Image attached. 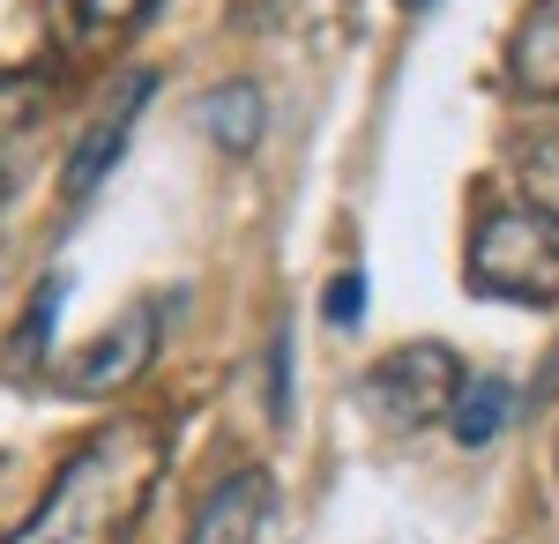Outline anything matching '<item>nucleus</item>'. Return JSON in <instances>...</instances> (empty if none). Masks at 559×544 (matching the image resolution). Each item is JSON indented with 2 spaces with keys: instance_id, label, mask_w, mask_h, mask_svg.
I'll return each instance as SVG.
<instances>
[{
  "instance_id": "nucleus-1",
  "label": "nucleus",
  "mask_w": 559,
  "mask_h": 544,
  "mask_svg": "<svg viewBox=\"0 0 559 544\" xmlns=\"http://www.w3.org/2000/svg\"><path fill=\"white\" fill-rule=\"evenodd\" d=\"M165 448L173 440L150 411L105 418V433H90L60 462L52 493L31 507V522L8 544H128L157 500V485H165Z\"/></svg>"
},
{
  "instance_id": "nucleus-2",
  "label": "nucleus",
  "mask_w": 559,
  "mask_h": 544,
  "mask_svg": "<svg viewBox=\"0 0 559 544\" xmlns=\"http://www.w3.org/2000/svg\"><path fill=\"white\" fill-rule=\"evenodd\" d=\"M471 292L500 306H559V224L522 210H492L471 232Z\"/></svg>"
},
{
  "instance_id": "nucleus-3",
  "label": "nucleus",
  "mask_w": 559,
  "mask_h": 544,
  "mask_svg": "<svg viewBox=\"0 0 559 544\" xmlns=\"http://www.w3.org/2000/svg\"><path fill=\"white\" fill-rule=\"evenodd\" d=\"M463 358L448 351V343H403V351H388L373 374L358 380V395H366V411L388 425V433H418L432 418H455V403H463Z\"/></svg>"
},
{
  "instance_id": "nucleus-4",
  "label": "nucleus",
  "mask_w": 559,
  "mask_h": 544,
  "mask_svg": "<svg viewBox=\"0 0 559 544\" xmlns=\"http://www.w3.org/2000/svg\"><path fill=\"white\" fill-rule=\"evenodd\" d=\"M150 90H157V68H128L120 83L105 90V105L90 113V127L75 134V150H68V165H60V194H68V202H83V194H97V187L112 179L134 120H142V105H150Z\"/></svg>"
},
{
  "instance_id": "nucleus-5",
  "label": "nucleus",
  "mask_w": 559,
  "mask_h": 544,
  "mask_svg": "<svg viewBox=\"0 0 559 544\" xmlns=\"http://www.w3.org/2000/svg\"><path fill=\"white\" fill-rule=\"evenodd\" d=\"M150 358H157V306L142 298V306H128L112 329L90 343L83 358H68L52 380H60V395H120V388H134L150 374Z\"/></svg>"
},
{
  "instance_id": "nucleus-6",
  "label": "nucleus",
  "mask_w": 559,
  "mask_h": 544,
  "mask_svg": "<svg viewBox=\"0 0 559 544\" xmlns=\"http://www.w3.org/2000/svg\"><path fill=\"white\" fill-rule=\"evenodd\" d=\"M269 515H276V485H269V470H231L210 500L194 507L187 544H261V537H269Z\"/></svg>"
},
{
  "instance_id": "nucleus-7",
  "label": "nucleus",
  "mask_w": 559,
  "mask_h": 544,
  "mask_svg": "<svg viewBox=\"0 0 559 544\" xmlns=\"http://www.w3.org/2000/svg\"><path fill=\"white\" fill-rule=\"evenodd\" d=\"M508 75L522 97H545V105L559 97V0H530L515 45H508Z\"/></svg>"
},
{
  "instance_id": "nucleus-8",
  "label": "nucleus",
  "mask_w": 559,
  "mask_h": 544,
  "mask_svg": "<svg viewBox=\"0 0 559 544\" xmlns=\"http://www.w3.org/2000/svg\"><path fill=\"white\" fill-rule=\"evenodd\" d=\"M202 134L224 142V157H247V150L261 142V90L254 83L210 90V97H202Z\"/></svg>"
},
{
  "instance_id": "nucleus-9",
  "label": "nucleus",
  "mask_w": 559,
  "mask_h": 544,
  "mask_svg": "<svg viewBox=\"0 0 559 544\" xmlns=\"http://www.w3.org/2000/svg\"><path fill=\"white\" fill-rule=\"evenodd\" d=\"M508 411H515V388H508V380H471L448 425H455V440H463V448H485V440L508 425Z\"/></svg>"
},
{
  "instance_id": "nucleus-10",
  "label": "nucleus",
  "mask_w": 559,
  "mask_h": 544,
  "mask_svg": "<svg viewBox=\"0 0 559 544\" xmlns=\"http://www.w3.org/2000/svg\"><path fill=\"white\" fill-rule=\"evenodd\" d=\"M150 8H157V0H60V23H68L75 38H120Z\"/></svg>"
},
{
  "instance_id": "nucleus-11",
  "label": "nucleus",
  "mask_w": 559,
  "mask_h": 544,
  "mask_svg": "<svg viewBox=\"0 0 559 544\" xmlns=\"http://www.w3.org/2000/svg\"><path fill=\"white\" fill-rule=\"evenodd\" d=\"M60 298H68L60 276L31 298V314H23V329H15V374H31V366H38V351H52V314H60Z\"/></svg>"
},
{
  "instance_id": "nucleus-12",
  "label": "nucleus",
  "mask_w": 559,
  "mask_h": 544,
  "mask_svg": "<svg viewBox=\"0 0 559 544\" xmlns=\"http://www.w3.org/2000/svg\"><path fill=\"white\" fill-rule=\"evenodd\" d=\"M522 194H530V210H537V216H552V224H559V134L530 142V157H522Z\"/></svg>"
},
{
  "instance_id": "nucleus-13",
  "label": "nucleus",
  "mask_w": 559,
  "mask_h": 544,
  "mask_svg": "<svg viewBox=\"0 0 559 544\" xmlns=\"http://www.w3.org/2000/svg\"><path fill=\"white\" fill-rule=\"evenodd\" d=\"M321 321H329V329H358V321H366V269H336V276H329Z\"/></svg>"
},
{
  "instance_id": "nucleus-14",
  "label": "nucleus",
  "mask_w": 559,
  "mask_h": 544,
  "mask_svg": "<svg viewBox=\"0 0 559 544\" xmlns=\"http://www.w3.org/2000/svg\"><path fill=\"white\" fill-rule=\"evenodd\" d=\"M269 418H292V329L269 351Z\"/></svg>"
},
{
  "instance_id": "nucleus-15",
  "label": "nucleus",
  "mask_w": 559,
  "mask_h": 544,
  "mask_svg": "<svg viewBox=\"0 0 559 544\" xmlns=\"http://www.w3.org/2000/svg\"><path fill=\"white\" fill-rule=\"evenodd\" d=\"M276 8H292V0H239V15H276Z\"/></svg>"
},
{
  "instance_id": "nucleus-16",
  "label": "nucleus",
  "mask_w": 559,
  "mask_h": 544,
  "mask_svg": "<svg viewBox=\"0 0 559 544\" xmlns=\"http://www.w3.org/2000/svg\"><path fill=\"white\" fill-rule=\"evenodd\" d=\"M395 8H411V15H418V8H432V0H395Z\"/></svg>"
},
{
  "instance_id": "nucleus-17",
  "label": "nucleus",
  "mask_w": 559,
  "mask_h": 544,
  "mask_svg": "<svg viewBox=\"0 0 559 544\" xmlns=\"http://www.w3.org/2000/svg\"><path fill=\"white\" fill-rule=\"evenodd\" d=\"M0 194H8V179H0Z\"/></svg>"
}]
</instances>
